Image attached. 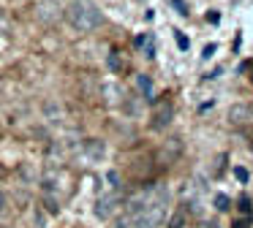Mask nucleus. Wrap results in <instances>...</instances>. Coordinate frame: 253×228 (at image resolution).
Segmentation results:
<instances>
[{"label": "nucleus", "mask_w": 253, "mask_h": 228, "mask_svg": "<svg viewBox=\"0 0 253 228\" xmlns=\"http://www.w3.org/2000/svg\"><path fill=\"white\" fill-rule=\"evenodd\" d=\"M169 220V190L164 185H147L123 204L117 228H164Z\"/></svg>", "instance_id": "nucleus-1"}, {"label": "nucleus", "mask_w": 253, "mask_h": 228, "mask_svg": "<svg viewBox=\"0 0 253 228\" xmlns=\"http://www.w3.org/2000/svg\"><path fill=\"white\" fill-rule=\"evenodd\" d=\"M66 19H68V25H71L74 30L93 33V30L101 27L104 14H101V8L93 3V0H71L68 8H66Z\"/></svg>", "instance_id": "nucleus-2"}, {"label": "nucleus", "mask_w": 253, "mask_h": 228, "mask_svg": "<svg viewBox=\"0 0 253 228\" xmlns=\"http://www.w3.org/2000/svg\"><path fill=\"white\" fill-rule=\"evenodd\" d=\"M57 14H60V3L57 0H41L36 5V19L39 22H55Z\"/></svg>", "instance_id": "nucleus-3"}, {"label": "nucleus", "mask_w": 253, "mask_h": 228, "mask_svg": "<svg viewBox=\"0 0 253 228\" xmlns=\"http://www.w3.org/2000/svg\"><path fill=\"white\" fill-rule=\"evenodd\" d=\"M171 117H174V106H171L169 101L158 103V109H155V114H153V128L155 130H164L166 125L171 122Z\"/></svg>", "instance_id": "nucleus-4"}, {"label": "nucleus", "mask_w": 253, "mask_h": 228, "mask_svg": "<svg viewBox=\"0 0 253 228\" xmlns=\"http://www.w3.org/2000/svg\"><path fill=\"white\" fill-rule=\"evenodd\" d=\"M251 117H253V109L248 106V103H234V106L229 109V122L231 125H242Z\"/></svg>", "instance_id": "nucleus-5"}, {"label": "nucleus", "mask_w": 253, "mask_h": 228, "mask_svg": "<svg viewBox=\"0 0 253 228\" xmlns=\"http://www.w3.org/2000/svg\"><path fill=\"white\" fill-rule=\"evenodd\" d=\"M117 193L112 195H104V198H98V204H95V215L101 217V220H106V217H112V212L117 209Z\"/></svg>", "instance_id": "nucleus-6"}, {"label": "nucleus", "mask_w": 253, "mask_h": 228, "mask_svg": "<svg viewBox=\"0 0 253 228\" xmlns=\"http://www.w3.org/2000/svg\"><path fill=\"white\" fill-rule=\"evenodd\" d=\"M180 152H182V141L180 139H169L164 144V150H161V157H164V163L169 166L171 160H177V157H180Z\"/></svg>", "instance_id": "nucleus-7"}, {"label": "nucleus", "mask_w": 253, "mask_h": 228, "mask_svg": "<svg viewBox=\"0 0 253 228\" xmlns=\"http://www.w3.org/2000/svg\"><path fill=\"white\" fill-rule=\"evenodd\" d=\"M136 46L144 49V57H147V60H155V38H153V33H144V36H139V38H136Z\"/></svg>", "instance_id": "nucleus-8"}, {"label": "nucleus", "mask_w": 253, "mask_h": 228, "mask_svg": "<svg viewBox=\"0 0 253 228\" xmlns=\"http://www.w3.org/2000/svg\"><path fill=\"white\" fill-rule=\"evenodd\" d=\"M136 84H139V90L144 92V98H147L150 103H155V87H153V79H150L147 74H139V76H136Z\"/></svg>", "instance_id": "nucleus-9"}, {"label": "nucleus", "mask_w": 253, "mask_h": 228, "mask_svg": "<svg viewBox=\"0 0 253 228\" xmlns=\"http://www.w3.org/2000/svg\"><path fill=\"white\" fill-rule=\"evenodd\" d=\"M87 152H90V157H101V155H104V144L95 141V139H90L87 141Z\"/></svg>", "instance_id": "nucleus-10"}, {"label": "nucleus", "mask_w": 253, "mask_h": 228, "mask_svg": "<svg viewBox=\"0 0 253 228\" xmlns=\"http://www.w3.org/2000/svg\"><path fill=\"white\" fill-rule=\"evenodd\" d=\"M240 212H242V217H253V206H251V198L248 195H240Z\"/></svg>", "instance_id": "nucleus-11"}, {"label": "nucleus", "mask_w": 253, "mask_h": 228, "mask_svg": "<svg viewBox=\"0 0 253 228\" xmlns=\"http://www.w3.org/2000/svg\"><path fill=\"white\" fill-rule=\"evenodd\" d=\"M182 223H185V209H177L174 217L169 220V228H182Z\"/></svg>", "instance_id": "nucleus-12"}, {"label": "nucleus", "mask_w": 253, "mask_h": 228, "mask_svg": "<svg viewBox=\"0 0 253 228\" xmlns=\"http://www.w3.org/2000/svg\"><path fill=\"white\" fill-rule=\"evenodd\" d=\"M215 206H218L220 212H229V195H223V193H220L218 198H215Z\"/></svg>", "instance_id": "nucleus-13"}, {"label": "nucleus", "mask_w": 253, "mask_h": 228, "mask_svg": "<svg viewBox=\"0 0 253 228\" xmlns=\"http://www.w3.org/2000/svg\"><path fill=\"white\" fill-rule=\"evenodd\" d=\"M174 38H177V46H180V49H182V52H185V49H188V46H191V41H188V38H185V36H182V33H180V30H174Z\"/></svg>", "instance_id": "nucleus-14"}, {"label": "nucleus", "mask_w": 253, "mask_h": 228, "mask_svg": "<svg viewBox=\"0 0 253 228\" xmlns=\"http://www.w3.org/2000/svg\"><path fill=\"white\" fill-rule=\"evenodd\" d=\"M171 5L177 8V14H182V16H188V5L182 3V0H171Z\"/></svg>", "instance_id": "nucleus-15"}, {"label": "nucleus", "mask_w": 253, "mask_h": 228, "mask_svg": "<svg viewBox=\"0 0 253 228\" xmlns=\"http://www.w3.org/2000/svg\"><path fill=\"white\" fill-rule=\"evenodd\" d=\"M215 52H218V46H215V43H207V46H204V52H202V57H204V60H210Z\"/></svg>", "instance_id": "nucleus-16"}, {"label": "nucleus", "mask_w": 253, "mask_h": 228, "mask_svg": "<svg viewBox=\"0 0 253 228\" xmlns=\"http://www.w3.org/2000/svg\"><path fill=\"white\" fill-rule=\"evenodd\" d=\"M234 177H237V179H240V182H242V185H245V182H248V171H245V168H242V166H237V168H234Z\"/></svg>", "instance_id": "nucleus-17"}, {"label": "nucleus", "mask_w": 253, "mask_h": 228, "mask_svg": "<svg viewBox=\"0 0 253 228\" xmlns=\"http://www.w3.org/2000/svg\"><path fill=\"white\" fill-rule=\"evenodd\" d=\"M251 226V217H240V220H234V228H248Z\"/></svg>", "instance_id": "nucleus-18"}, {"label": "nucleus", "mask_w": 253, "mask_h": 228, "mask_svg": "<svg viewBox=\"0 0 253 228\" xmlns=\"http://www.w3.org/2000/svg\"><path fill=\"white\" fill-rule=\"evenodd\" d=\"M3 206H6V193L0 190V209H3Z\"/></svg>", "instance_id": "nucleus-19"}, {"label": "nucleus", "mask_w": 253, "mask_h": 228, "mask_svg": "<svg viewBox=\"0 0 253 228\" xmlns=\"http://www.w3.org/2000/svg\"><path fill=\"white\" fill-rule=\"evenodd\" d=\"M251 81H253V65H251Z\"/></svg>", "instance_id": "nucleus-20"}]
</instances>
